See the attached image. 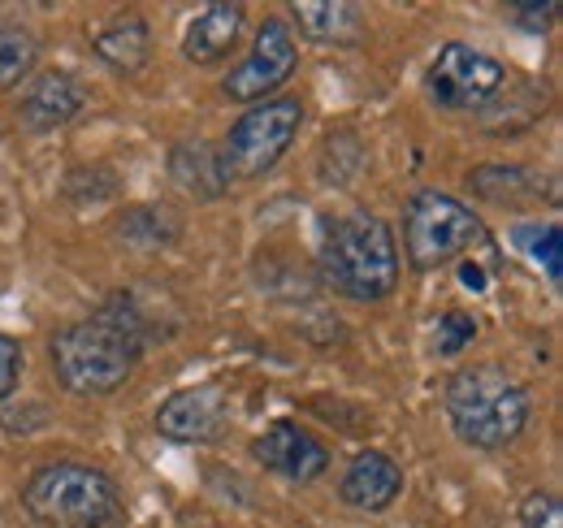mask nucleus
I'll return each instance as SVG.
<instances>
[{"label": "nucleus", "instance_id": "11", "mask_svg": "<svg viewBox=\"0 0 563 528\" xmlns=\"http://www.w3.org/2000/svg\"><path fill=\"white\" fill-rule=\"evenodd\" d=\"M399 490H404V472H399V463L390 460V455H382V451L355 455L347 476H343V485H339L343 503L355 507V512H386L399 498Z\"/></svg>", "mask_w": 563, "mask_h": 528}, {"label": "nucleus", "instance_id": "13", "mask_svg": "<svg viewBox=\"0 0 563 528\" xmlns=\"http://www.w3.org/2000/svg\"><path fill=\"white\" fill-rule=\"evenodd\" d=\"M78 109H82V82L74 74H62V69L35 78L31 91L22 96V122L31 131H57Z\"/></svg>", "mask_w": 563, "mask_h": 528}, {"label": "nucleus", "instance_id": "22", "mask_svg": "<svg viewBox=\"0 0 563 528\" xmlns=\"http://www.w3.org/2000/svg\"><path fill=\"white\" fill-rule=\"evenodd\" d=\"M555 13H560L555 4H511V18H520L529 31H547Z\"/></svg>", "mask_w": 563, "mask_h": 528}, {"label": "nucleus", "instance_id": "17", "mask_svg": "<svg viewBox=\"0 0 563 528\" xmlns=\"http://www.w3.org/2000/svg\"><path fill=\"white\" fill-rule=\"evenodd\" d=\"M40 57L35 35L22 22H0V91H13Z\"/></svg>", "mask_w": 563, "mask_h": 528}, {"label": "nucleus", "instance_id": "5", "mask_svg": "<svg viewBox=\"0 0 563 528\" xmlns=\"http://www.w3.org/2000/svg\"><path fill=\"white\" fill-rule=\"evenodd\" d=\"M482 239V221L468 204H460L446 191H417L404 212V248L417 268H438V264L464 256Z\"/></svg>", "mask_w": 563, "mask_h": 528}, {"label": "nucleus", "instance_id": "6", "mask_svg": "<svg viewBox=\"0 0 563 528\" xmlns=\"http://www.w3.org/2000/svg\"><path fill=\"white\" fill-rule=\"evenodd\" d=\"M299 122H303L299 100H261L256 109H247L225 139L230 174H243V178L269 174L282 161V152L295 143Z\"/></svg>", "mask_w": 563, "mask_h": 528}, {"label": "nucleus", "instance_id": "1", "mask_svg": "<svg viewBox=\"0 0 563 528\" xmlns=\"http://www.w3.org/2000/svg\"><path fill=\"white\" fill-rule=\"evenodd\" d=\"M143 321L131 295H113L96 317L53 338V373L74 395H113L140 364Z\"/></svg>", "mask_w": 563, "mask_h": 528}, {"label": "nucleus", "instance_id": "8", "mask_svg": "<svg viewBox=\"0 0 563 528\" xmlns=\"http://www.w3.org/2000/svg\"><path fill=\"white\" fill-rule=\"evenodd\" d=\"M295 66H299V53H295L290 26L282 18H265V26L256 31L252 53L225 74L221 91L230 100H265L269 91H278L282 82L295 74Z\"/></svg>", "mask_w": 563, "mask_h": 528}, {"label": "nucleus", "instance_id": "21", "mask_svg": "<svg viewBox=\"0 0 563 528\" xmlns=\"http://www.w3.org/2000/svg\"><path fill=\"white\" fill-rule=\"evenodd\" d=\"M18 377H22V346H18V338L0 333V403L13 395Z\"/></svg>", "mask_w": 563, "mask_h": 528}, {"label": "nucleus", "instance_id": "4", "mask_svg": "<svg viewBox=\"0 0 563 528\" xmlns=\"http://www.w3.org/2000/svg\"><path fill=\"white\" fill-rule=\"evenodd\" d=\"M22 503L40 528H113L122 520L118 485L87 463H48L31 472Z\"/></svg>", "mask_w": 563, "mask_h": 528}, {"label": "nucleus", "instance_id": "18", "mask_svg": "<svg viewBox=\"0 0 563 528\" xmlns=\"http://www.w3.org/2000/svg\"><path fill=\"white\" fill-rule=\"evenodd\" d=\"M529 230H533V234H520V239H525V248L533 252V261L542 264V268H547V273L560 282V264H563L560 230H555V226H529Z\"/></svg>", "mask_w": 563, "mask_h": 528}, {"label": "nucleus", "instance_id": "10", "mask_svg": "<svg viewBox=\"0 0 563 528\" xmlns=\"http://www.w3.org/2000/svg\"><path fill=\"white\" fill-rule=\"evenodd\" d=\"M225 425V391L221 386H191L161 403L156 429L174 442H212Z\"/></svg>", "mask_w": 563, "mask_h": 528}, {"label": "nucleus", "instance_id": "19", "mask_svg": "<svg viewBox=\"0 0 563 528\" xmlns=\"http://www.w3.org/2000/svg\"><path fill=\"white\" fill-rule=\"evenodd\" d=\"M520 525H525V528H563L560 498H555V494L533 490V494L520 503Z\"/></svg>", "mask_w": 563, "mask_h": 528}, {"label": "nucleus", "instance_id": "7", "mask_svg": "<svg viewBox=\"0 0 563 528\" xmlns=\"http://www.w3.org/2000/svg\"><path fill=\"white\" fill-rule=\"evenodd\" d=\"M503 78L507 69L498 66L494 57L477 53L473 44H442L433 66H429V100L438 109H451V113H468V109H486L494 96L503 91Z\"/></svg>", "mask_w": 563, "mask_h": 528}, {"label": "nucleus", "instance_id": "3", "mask_svg": "<svg viewBox=\"0 0 563 528\" xmlns=\"http://www.w3.org/2000/svg\"><path fill=\"white\" fill-rule=\"evenodd\" d=\"M446 416L473 451H503L529 425V395L498 364H473L446 382Z\"/></svg>", "mask_w": 563, "mask_h": 528}, {"label": "nucleus", "instance_id": "15", "mask_svg": "<svg viewBox=\"0 0 563 528\" xmlns=\"http://www.w3.org/2000/svg\"><path fill=\"white\" fill-rule=\"evenodd\" d=\"M96 53H100L113 69H126V74L143 69L147 66V53H152L147 22H143L140 13H122V18H113V22L96 35Z\"/></svg>", "mask_w": 563, "mask_h": 528}, {"label": "nucleus", "instance_id": "20", "mask_svg": "<svg viewBox=\"0 0 563 528\" xmlns=\"http://www.w3.org/2000/svg\"><path fill=\"white\" fill-rule=\"evenodd\" d=\"M473 338H477L473 317H464V312H446V317L438 321V355H455V351H464Z\"/></svg>", "mask_w": 563, "mask_h": 528}, {"label": "nucleus", "instance_id": "2", "mask_svg": "<svg viewBox=\"0 0 563 528\" xmlns=\"http://www.w3.org/2000/svg\"><path fill=\"white\" fill-rule=\"evenodd\" d=\"M325 282L355 304H377L399 282V243L390 226L373 212H343L325 226L321 239Z\"/></svg>", "mask_w": 563, "mask_h": 528}, {"label": "nucleus", "instance_id": "14", "mask_svg": "<svg viewBox=\"0 0 563 528\" xmlns=\"http://www.w3.org/2000/svg\"><path fill=\"white\" fill-rule=\"evenodd\" d=\"M169 174L174 183L196 199H221L230 187V161L225 152H217L212 143H178L169 152Z\"/></svg>", "mask_w": 563, "mask_h": 528}, {"label": "nucleus", "instance_id": "12", "mask_svg": "<svg viewBox=\"0 0 563 528\" xmlns=\"http://www.w3.org/2000/svg\"><path fill=\"white\" fill-rule=\"evenodd\" d=\"M243 22H247V9H243V4H225V0H221V4L200 9V13L191 18L187 35H183V57L196 62V66L221 62V57L239 44Z\"/></svg>", "mask_w": 563, "mask_h": 528}, {"label": "nucleus", "instance_id": "9", "mask_svg": "<svg viewBox=\"0 0 563 528\" xmlns=\"http://www.w3.org/2000/svg\"><path fill=\"white\" fill-rule=\"evenodd\" d=\"M252 455L265 463L269 472H278L286 481H317L325 468H330V455L325 447L303 433L295 420H274L256 442H252Z\"/></svg>", "mask_w": 563, "mask_h": 528}, {"label": "nucleus", "instance_id": "16", "mask_svg": "<svg viewBox=\"0 0 563 528\" xmlns=\"http://www.w3.org/2000/svg\"><path fill=\"white\" fill-rule=\"evenodd\" d=\"M290 18L317 44H352L360 35V9L355 4H290Z\"/></svg>", "mask_w": 563, "mask_h": 528}]
</instances>
